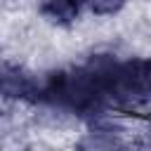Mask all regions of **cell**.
Listing matches in <instances>:
<instances>
[{
  "label": "cell",
  "mask_w": 151,
  "mask_h": 151,
  "mask_svg": "<svg viewBox=\"0 0 151 151\" xmlns=\"http://www.w3.org/2000/svg\"><path fill=\"white\" fill-rule=\"evenodd\" d=\"M83 2H87V7H90L94 14H99V17H111V14L120 12L127 0H83Z\"/></svg>",
  "instance_id": "8992f818"
},
{
  "label": "cell",
  "mask_w": 151,
  "mask_h": 151,
  "mask_svg": "<svg viewBox=\"0 0 151 151\" xmlns=\"http://www.w3.org/2000/svg\"><path fill=\"white\" fill-rule=\"evenodd\" d=\"M144 142H146V149H151V127L144 132Z\"/></svg>",
  "instance_id": "ba28073f"
},
{
  "label": "cell",
  "mask_w": 151,
  "mask_h": 151,
  "mask_svg": "<svg viewBox=\"0 0 151 151\" xmlns=\"http://www.w3.org/2000/svg\"><path fill=\"white\" fill-rule=\"evenodd\" d=\"M33 104L85 120H97L109 109L92 71L85 64L47 73L38 85Z\"/></svg>",
  "instance_id": "6da1fadb"
},
{
  "label": "cell",
  "mask_w": 151,
  "mask_h": 151,
  "mask_svg": "<svg viewBox=\"0 0 151 151\" xmlns=\"http://www.w3.org/2000/svg\"><path fill=\"white\" fill-rule=\"evenodd\" d=\"M5 137H7V125H5L2 120H0V142H2Z\"/></svg>",
  "instance_id": "52a82bcc"
},
{
  "label": "cell",
  "mask_w": 151,
  "mask_h": 151,
  "mask_svg": "<svg viewBox=\"0 0 151 151\" xmlns=\"http://www.w3.org/2000/svg\"><path fill=\"white\" fill-rule=\"evenodd\" d=\"M149 80H151V59H149Z\"/></svg>",
  "instance_id": "9c48e42d"
},
{
  "label": "cell",
  "mask_w": 151,
  "mask_h": 151,
  "mask_svg": "<svg viewBox=\"0 0 151 151\" xmlns=\"http://www.w3.org/2000/svg\"><path fill=\"white\" fill-rule=\"evenodd\" d=\"M85 66L92 71L109 106L134 109L151 99L149 59H118L111 52H97L85 61Z\"/></svg>",
  "instance_id": "7a4b0ae2"
},
{
  "label": "cell",
  "mask_w": 151,
  "mask_h": 151,
  "mask_svg": "<svg viewBox=\"0 0 151 151\" xmlns=\"http://www.w3.org/2000/svg\"><path fill=\"white\" fill-rule=\"evenodd\" d=\"M40 80L24 66L12 61H0V99L9 101H35Z\"/></svg>",
  "instance_id": "3957f363"
},
{
  "label": "cell",
  "mask_w": 151,
  "mask_h": 151,
  "mask_svg": "<svg viewBox=\"0 0 151 151\" xmlns=\"http://www.w3.org/2000/svg\"><path fill=\"white\" fill-rule=\"evenodd\" d=\"M120 151H123V149H120Z\"/></svg>",
  "instance_id": "30bf717a"
},
{
  "label": "cell",
  "mask_w": 151,
  "mask_h": 151,
  "mask_svg": "<svg viewBox=\"0 0 151 151\" xmlns=\"http://www.w3.org/2000/svg\"><path fill=\"white\" fill-rule=\"evenodd\" d=\"M83 0H42L40 14L54 26H71L80 17Z\"/></svg>",
  "instance_id": "5b68a950"
},
{
  "label": "cell",
  "mask_w": 151,
  "mask_h": 151,
  "mask_svg": "<svg viewBox=\"0 0 151 151\" xmlns=\"http://www.w3.org/2000/svg\"><path fill=\"white\" fill-rule=\"evenodd\" d=\"M123 149V130L106 120H92L90 130L78 142V151H120Z\"/></svg>",
  "instance_id": "277c9868"
}]
</instances>
